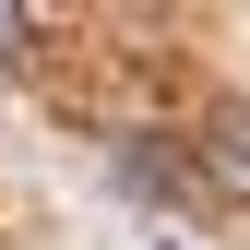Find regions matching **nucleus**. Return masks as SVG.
Instances as JSON below:
<instances>
[{
    "label": "nucleus",
    "instance_id": "obj_2",
    "mask_svg": "<svg viewBox=\"0 0 250 250\" xmlns=\"http://www.w3.org/2000/svg\"><path fill=\"white\" fill-rule=\"evenodd\" d=\"M12 48H24V12H0V60H12Z\"/></svg>",
    "mask_w": 250,
    "mask_h": 250
},
{
    "label": "nucleus",
    "instance_id": "obj_1",
    "mask_svg": "<svg viewBox=\"0 0 250 250\" xmlns=\"http://www.w3.org/2000/svg\"><path fill=\"white\" fill-rule=\"evenodd\" d=\"M214 179H227V191H250V131H227V143H214Z\"/></svg>",
    "mask_w": 250,
    "mask_h": 250
}]
</instances>
